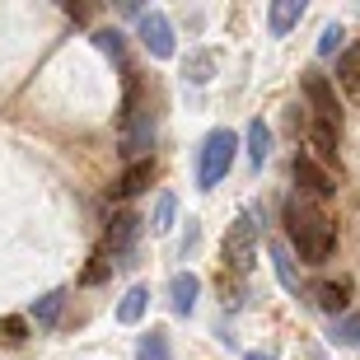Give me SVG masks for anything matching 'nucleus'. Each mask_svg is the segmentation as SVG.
Here are the masks:
<instances>
[{"label":"nucleus","mask_w":360,"mask_h":360,"mask_svg":"<svg viewBox=\"0 0 360 360\" xmlns=\"http://www.w3.org/2000/svg\"><path fill=\"white\" fill-rule=\"evenodd\" d=\"M337 127H323V122H309V146H314V155H319L323 164H337Z\"/></svg>","instance_id":"13"},{"label":"nucleus","mask_w":360,"mask_h":360,"mask_svg":"<svg viewBox=\"0 0 360 360\" xmlns=\"http://www.w3.org/2000/svg\"><path fill=\"white\" fill-rule=\"evenodd\" d=\"M150 146H155V117H150V108L122 112V160L141 164Z\"/></svg>","instance_id":"4"},{"label":"nucleus","mask_w":360,"mask_h":360,"mask_svg":"<svg viewBox=\"0 0 360 360\" xmlns=\"http://www.w3.org/2000/svg\"><path fill=\"white\" fill-rule=\"evenodd\" d=\"M136 360H174L169 333H164V328H150V333L141 337V347H136Z\"/></svg>","instance_id":"15"},{"label":"nucleus","mask_w":360,"mask_h":360,"mask_svg":"<svg viewBox=\"0 0 360 360\" xmlns=\"http://www.w3.org/2000/svg\"><path fill=\"white\" fill-rule=\"evenodd\" d=\"M342 47H347V28L328 24V28H323V38H319V56H337Z\"/></svg>","instance_id":"24"},{"label":"nucleus","mask_w":360,"mask_h":360,"mask_svg":"<svg viewBox=\"0 0 360 360\" xmlns=\"http://www.w3.org/2000/svg\"><path fill=\"white\" fill-rule=\"evenodd\" d=\"M146 304H150V290L146 285H131V290L122 295V304H117V323H141L146 319Z\"/></svg>","instance_id":"14"},{"label":"nucleus","mask_w":360,"mask_h":360,"mask_svg":"<svg viewBox=\"0 0 360 360\" xmlns=\"http://www.w3.org/2000/svg\"><path fill=\"white\" fill-rule=\"evenodd\" d=\"M136 234H141V215H136V211L112 215V225H108V248H112V257H127V253H131Z\"/></svg>","instance_id":"8"},{"label":"nucleus","mask_w":360,"mask_h":360,"mask_svg":"<svg viewBox=\"0 0 360 360\" xmlns=\"http://www.w3.org/2000/svg\"><path fill=\"white\" fill-rule=\"evenodd\" d=\"M285 229H290V243L300 248V257L304 262H328L337 248V225L328 220V215L314 206L309 197H290L285 201Z\"/></svg>","instance_id":"1"},{"label":"nucleus","mask_w":360,"mask_h":360,"mask_svg":"<svg viewBox=\"0 0 360 360\" xmlns=\"http://www.w3.org/2000/svg\"><path fill=\"white\" fill-rule=\"evenodd\" d=\"M61 304H66V290H52V295H42L38 304H33V319H38L42 328H52V323L61 319Z\"/></svg>","instance_id":"20"},{"label":"nucleus","mask_w":360,"mask_h":360,"mask_svg":"<svg viewBox=\"0 0 360 360\" xmlns=\"http://www.w3.org/2000/svg\"><path fill=\"white\" fill-rule=\"evenodd\" d=\"M243 360H276V356H262V351H248V356Z\"/></svg>","instance_id":"27"},{"label":"nucleus","mask_w":360,"mask_h":360,"mask_svg":"<svg viewBox=\"0 0 360 360\" xmlns=\"http://www.w3.org/2000/svg\"><path fill=\"white\" fill-rule=\"evenodd\" d=\"M314 304L323 309V314H347V304H351V281H319V285H314Z\"/></svg>","instance_id":"9"},{"label":"nucleus","mask_w":360,"mask_h":360,"mask_svg":"<svg viewBox=\"0 0 360 360\" xmlns=\"http://www.w3.org/2000/svg\"><path fill=\"white\" fill-rule=\"evenodd\" d=\"M271 262H276V276H281V285L290 295H300V271H295V262H290V248L285 243H271Z\"/></svg>","instance_id":"18"},{"label":"nucleus","mask_w":360,"mask_h":360,"mask_svg":"<svg viewBox=\"0 0 360 360\" xmlns=\"http://www.w3.org/2000/svg\"><path fill=\"white\" fill-rule=\"evenodd\" d=\"M234 155H239V136L229 131V127H215V131L201 141V155H197V187L225 183V174L234 169Z\"/></svg>","instance_id":"2"},{"label":"nucleus","mask_w":360,"mask_h":360,"mask_svg":"<svg viewBox=\"0 0 360 360\" xmlns=\"http://www.w3.org/2000/svg\"><path fill=\"white\" fill-rule=\"evenodd\" d=\"M337 80L351 89V98L360 103V47H351V52H342V61H337Z\"/></svg>","instance_id":"17"},{"label":"nucleus","mask_w":360,"mask_h":360,"mask_svg":"<svg viewBox=\"0 0 360 360\" xmlns=\"http://www.w3.org/2000/svg\"><path fill=\"white\" fill-rule=\"evenodd\" d=\"M94 42H98V52L112 56L122 70H131V66H127V38H122L117 28H98V33H94Z\"/></svg>","instance_id":"16"},{"label":"nucleus","mask_w":360,"mask_h":360,"mask_svg":"<svg viewBox=\"0 0 360 360\" xmlns=\"http://www.w3.org/2000/svg\"><path fill=\"white\" fill-rule=\"evenodd\" d=\"M174 211H178V201L164 192V197L155 201V220H150V234H169V229H174Z\"/></svg>","instance_id":"22"},{"label":"nucleus","mask_w":360,"mask_h":360,"mask_svg":"<svg viewBox=\"0 0 360 360\" xmlns=\"http://www.w3.org/2000/svg\"><path fill=\"white\" fill-rule=\"evenodd\" d=\"M141 42H146V52L155 56V61H169V56H174V24H169L160 10L141 14Z\"/></svg>","instance_id":"7"},{"label":"nucleus","mask_w":360,"mask_h":360,"mask_svg":"<svg viewBox=\"0 0 360 360\" xmlns=\"http://www.w3.org/2000/svg\"><path fill=\"white\" fill-rule=\"evenodd\" d=\"M333 342H337V347H360V314H347V319H337Z\"/></svg>","instance_id":"23"},{"label":"nucleus","mask_w":360,"mask_h":360,"mask_svg":"<svg viewBox=\"0 0 360 360\" xmlns=\"http://www.w3.org/2000/svg\"><path fill=\"white\" fill-rule=\"evenodd\" d=\"M0 333H5V342H24V337H28V323L24 319H5V323H0Z\"/></svg>","instance_id":"26"},{"label":"nucleus","mask_w":360,"mask_h":360,"mask_svg":"<svg viewBox=\"0 0 360 360\" xmlns=\"http://www.w3.org/2000/svg\"><path fill=\"white\" fill-rule=\"evenodd\" d=\"M253 257H257V220L253 215H239L225 229V262H229L234 276H248L253 271Z\"/></svg>","instance_id":"3"},{"label":"nucleus","mask_w":360,"mask_h":360,"mask_svg":"<svg viewBox=\"0 0 360 360\" xmlns=\"http://www.w3.org/2000/svg\"><path fill=\"white\" fill-rule=\"evenodd\" d=\"M112 267H117V262H108V253H98V257H94V267L84 271V285H98V281H103Z\"/></svg>","instance_id":"25"},{"label":"nucleus","mask_w":360,"mask_h":360,"mask_svg":"<svg viewBox=\"0 0 360 360\" xmlns=\"http://www.w3.org/2000/svg\"><path fill=\"white\" fill-rule=\"evenodd\" d=\"M183 75L192 84H206L215 75V52H192V56H187V70H183Z\"/></svg>","instance_id":"21"},{"label":"nucleus","mask_w":360,"mask_h":360,"mask_svg":"<svg viewBox=\"0 0 360 360\" xmlns=\"http://www.w3.org/2000/svg\"><path fill=\"white\" fill-rule=\"evenodd\" d=\"M304 98H309V108H314V122L342 131V103H337V89L323 80V75H314V70L304 75Z\"/></svg>","instance_id":"6"},{"label":"nucleus","mask_w":360,"mask_h":360,"mask_svg":"<svg viewBox=\"0 0 360 360\" xmlns=\"http://www.w3.org/2000/svg\"><path fill=\"white\" fill-rule=\"evenodd\" d=\"M197 295H201V281L192 276V271H178L174 281H169V304H174V314H192L197 309Z\"/></svg>","instance_id":"10"},{"label":"nucleus","mask_w":360,"mask_h":360,"mask_svg":"<svg viewBox=\"0 0 360 360\" xmlns=\"http://www.w3.org/2000/svg\"><path fill=\"white\" fill-rule=\"evenodd\" d=\"M290 174H295V183H300V197H309V201H328V197L337 192L333 174H328V169H323L314 155H304V150L290 160Z\"/></svg>","instance_id":"5"},{"label":"nucleus","mask_w":360,"mask_h":360,"mask_svg":"<svg viewBox=\"0 0 360 360\" xmlns=\"http://www.w3.org/2000/svg\"><path fill=\"white\" fill-rule=\"evenodd\" d=\"M300 19H304V0H276V5H271V14H267V24H271V33H276V38H285Z\"/></svg>","instance_id":"12"},{"label":"nucleus","mask_w":360,"mask_h":360,"mask_svg":"<svg viewBox=\"0 0 360 360\" xmlns=\"http://www.w3.org/2000/svg\"><path fill=\"white\" fill-rule=\"evenodd\" d=\"M267 155H271V131L262 127V122H248V160L262 169V164H267Z\"/></svg>","instance_id":"19"},{"label":"nucleus","mask_w":360,"mask_h":360,"mask_svg":"<svg viewBox=\"0 0 360 360\" xmlns=\"http://www.w3.org/2000/svg\"><path fill=\"white\" fill-rule=\"evenodd\" d=\"M150 178H155V164H150V160H141V164H127V174L117 178V187H112V197H122V201L141 197V192L150 187Z\"/></svg>","instance_id":"11"}]
</instances>
